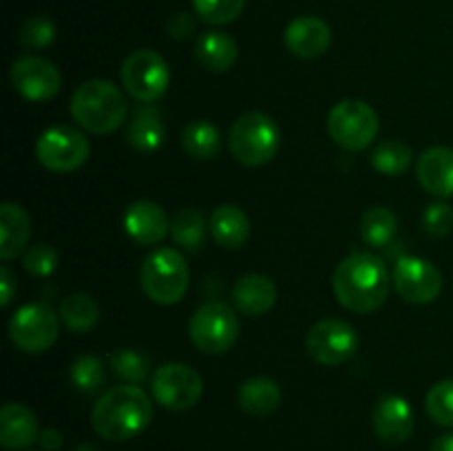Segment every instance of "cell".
I'll use <instances>...</instances> for the list:
<instances>
[{
  "label": "cell",
  "instance_id": "cell-1",
  "mask_svg": "<svg viewBox=\"0 0 453 451\" xmlns=\"http://www.w3.org/2000/svg\"><path fill=\"white\" fill-rule=\"evenodd\" d=\"M389 270L370 252L349 255L336 265L332 290L336 301L354 314H370L383 308L389 294Z\"/></svg>",
  "mask_w": 453,
  "mask_h": 451
},
{
  "label": "cell",
  "instance_id": "cell-2",
  "mask_svg": "<svg viewBox=\"0 0 453 451\" xmlns=\"http://www.w3.org/2000/svg\"><path fill=\"white\" fill-rule=\"evenodd\" d=\"M153 420V402L137 385H118L102 394L91 411V424L104 440L124 442L140 436Z\"/></svg>",
  "mask_w": 453,
  "mask_h": 451
},
{
  "label": "cell",
  "instance_id": "cell-3",
  "mask_svg": "<svg viewBox=\"0 0 453 451\" xmlns=\"http://www.w3.org/2000/svg\"><path fill=\"white\" fill-rule=\"evenodd\" d=\"M71 115L75 124L93 135H109L127 119V97L111 80H88L75 88L71 97Z\"/></svg>",
  "mask_w": 453,
  "mask_h": 451
},
{
  "label": "cell",
  "instance_id": "cell-4",
  "mask_svg": "<svg viewBox=\"0 0 453 451\" xmlns=\"http://www.w3.org/2000/svg\"><path fill=\"white\" fill-rule=\"evenodd\" d=\"M140 286L157 305H175L184 299L190 286V270L181 252L175 248L150 252L140 268Z\"/></svg>",
  "mask_w": 453,
  "mask_h": 451
},
{
  "label": "cell",
  "instance_id": "cell-5",
  "mask_svg": "<svg viewBox=\"0 0 453 451\" xmlns=\"http://www.w3.org/2000/svg\"><path fill=\"white\" fill-rule=\"evenodd\" d=\"M228 146L239 164L257 168L268 164L279 153L281 133L270 115L250 111L234 119V124L230 126Z\"/></svg>",
  "mask_w": 453,
  "mask_h": 451
},
{
  "label": "cell",
  "instance_id": "cell-6",
  "mask_svg": "<svg viewBox=\"0 0 453 451\" xmlns=\"http://www.w3.org/2000/svg\"><path fill=\"white\" fill-rule=\"evenodd\" d=\"M379 115L367 102L343 100L327 115V133L332 141L345 150H365L379 135Z\"/></svg>",
  "mask_w": 453,
  "mask_h": 451
},
{
  "label": "cell",
  "instance_id": "cell-7",
  "mask_svg": "<svg viewBox=\"0 0 453 451\" xmlns=\"http://www.w3.org/2000/svg\"><path fill=\"white\" fill-rule=\"evenodd\" d=\"M119 78H122L124 91L140 104H153L159 97H164V93L171 87L168 62L157 51H150V49L133 51L122 62Z\"/></svg>",
  "mask_w": 453,
  "mask_h": 451
},
{
  "label": "cell",
  "instance_id": "cell-8",
  "mask_svg": "<svg viewBox=\"0 0 453 451\" xmlns=\"http://www.w3.org/2000/svg\"><path fill=\"white\" fill-rule=\"evenodd\" d=\"M190 343L202 354H224L237 343L239 318L233 308L219 301L203 303L195 310L188 323Z\"/></svg>",
  "mask_w": 453,
  "mask_h": 451
},
{
  "label": "cell",
  "instance_id": "cell-9",
  "mask_svg": "<svg viewBox=\"0 0 453 451\" xmlns=\"http://www.w3.org/2000/svg\"><path fill=\"white\" fill-rule=\"evenodd\" d=\"M91 144L87 135L71 126H51L35 141V157L51 172H73L87 164Z\"/></svg>",
  "mask_w": 453,
  "mask_h": 451
},
{
  "label": "cell",
  "instance_id": "cell-10",
  "mask_svg": "<svg viewBox=\"0 0 453 451\" xmlns=\"http://www.w3.org/2000/svg\"><path fill=\"white\" fill-rule=\"evenodd\" d=\"M60 314L44 303H27L13 312L9 321V339L20 352L42 354L58 340Z\"/></svg>",
  "mask_w": 453,
  "mask_h": 451
},
{
  "label": "cell",
  "instance_id": "cell-11",
  "mask_svg": "<svg viewBox=\"0 0 453 451\" xmlns=\"http://www.w3.org/2000/svg\"><path fill=\"white\" fill-rule=\"evenodd\" d=\"M150 392L164 409L186 411L197 405L202 398L203 380L199 371L186 363H166L153 374Z\"/></svg>",
  "mask_w": 453,
  "mask_h": 451
},
{
  "label": "cell",
  "instance_id": "cell-12",
  "mask_svg": "<svg viewBox=\"0 0 453 451\" xmlns=\"http://www.w3.org/2000/svg\"><path fill=\"white\" fill-rule=\"evenodd\" d=\"M305 348L314 361L326 367H334L341 363H348L357 354L358 336L348 321L321 318L308 330Z\"/></svg>",
  "mask_w": 453,
  "mask_h": 451
},
{
  "label": "cell",
  "instance_id": "cell-13",
  "mask_svg": "<svg viewBox=\"0 0 453 451\" xmlns=\"http://www.w3.org/2000/svg\"><path fill=\"white\" fill-rule=\"evenodd\" d=\"M392 283L398 294L414 305L432 303L442 290V277L438 268L420 256H401L394 265Z\"/></svg>",
  "mask_w": 453,
  "mask_h": 451
},
{
  "label": "cell",
  "instance_id": "cell-14",
  "mask_svg": "<svg viewBox=\"0 0 453 451\" xmlns=\"http://www.w3.org/2000/svg\"><path fill=\"white\" fill-rule=\"evenodd\" d=\"M13 88L29 102H47L60 91V71L56 65L38 56H22L12 65Z\"/></svg>",
  "mask_w": 453,
  "mask_h": 451
},
{
  "label": "cell",
  "instance_id": "cell-15",
  "mask_svg": "<svg viewBox=\"0 0 453 451\" xmlns=\"http://www.w3.org/2000/svg\"><path fill=\"white\" fill-rule=\"evenodd\" d=\"M372 424L376 436L388 445H403L414 433V411L403 396L388 394L380 398L372 411Z\"/></svg>",
  "mask_w": 453,
  "mask_h": 451
},
{
  "label": "cell",
  "instance_id": "cell-16",
  "mask_svg": "<svg viewBox=\"0 0 453 451\" xmlns=\"http://www.w3.org/2000/svg\"><path fill=\"white\" fill-rule=\"evenodd\" d=\"M283 42L292 56L301 57V60H314L330 49L332 31L321 18L301 16L286 27Z\"/></svg>",
  "mask_w": 453,
  "mask_h": 451
},
{
  "label": "cell",
  "instance_id": "cell-17",
  "mask_svg": "<svg viewBox=\"0 0 453 451\" xmlns=\"http://www.w3.org/2000/svg\"><path fill=\"white\" fill-rule=\"evenodd\" d=\"M124 230L140 246H155L171 233V221L159 203L140 199L124 212Z\"/></svg>",
  "mask_w": 453,
  "mask_h": 451
},
{
  "label": "cell",
  "instance_id": "cell-18",
  "mask_svg": "<svg viewBox=\"0 0 453 451\" xmlns=\"http://www.w3.org/2000/svg\"><path fill=\"white\" fill-rule=\"evenodd\" d=\"M416 177L420 186L434 197H453V149L449 146H432L423 150L416 162Z\"/></svg>",
  "mask_w": 453,
  "mask_h": 451
},
{
  "label": "cell",
  "instance_id": "cell-19",
  "mask_svg": "<svg viewBox=\"0 0 453 451\" xmlns=\"http://www.w3.org/2000/svg\"><path fill=\"white\" fill-rule=\"evenodd\" d=\"M35 440H40V427L34 411L20 402H7L0 409V445L9 451H22Z\"/></svg>",
  "mask_w": 453,
  "mask_h": 451
},
{
  "label": "cell",
  "instance_id": "cell-20",
  "mask_svg": "<svg viewBox=\"0 0 453 451\" xmlns=\"http://www.w3.org/2000/svg\"><path fill=\"white\" fill-rule=\"evenodd\" d=\"M233 299L239 312L246 317H261L277 303V286L265 274H243L233 287Z\"/></svg>",
  "mask_w": 453,
  "mask_h": 451
},
{
  "label": "cell",
  "instance_id": "cell-21",
  "mask_svg": "<svg viewBox=\"0 0 453 451\" xmlns=\"http://www.w3.org/2000/svg\"><path fill=\"white\" fill-rule=\"evenodd\" d=\"M166 126L162 113L150 104H140L127 124V141L140 153H153L164 144Z\"/></svg>",
  "mask_w": 453,
  "mask_h": 451
},
{
  "label": "cell",
  "instance_id": "cell-22",
  "mask_svg": "<svg viewBox=\"0 0 453 451\" xmlns=\"http://www.w3.org/2000/svg\"><path fill=\"white\" fill-rule=\"evenodd\" d=\"M208 228H211L212 239L221 248H230V250L242 248L250 237V219L234 203H224V206L215 208L211 221H208Z\"/></svg>",
  "mask_w": 453,
  "mask_h": 451
},
{
  "label": "cell",
  "instance_id": "cell-23",
  "mask_svg": "<svg viewBox=\"0 0 453 451\" xmlns=\"http://www.w3.org/2000/svg\"><path fill=\"white\" fill-rule=\"evenodd\" d=\"M31 237V221L25 208L4 202L0 206V259L9 261L25 250Z\"/></svg>",
  "mask_w": 453,
  "mask_h": 451
},
{
  "label": "cell",
  "instance_id": "cell-24",
  "mask_svg": "<svg viewBox=\"0 0 453 451\" xmlns=\"http://www.w3.org/2000/svg\"><path fill=\"white\" fill-rule=\"evenodd\" d=\"M195 57H197L203 69L224 73V71L234 66L239 57V49L233 35L224 34V31H206L195 42Z\"/></svg>",
  "mask_w": 453,
  "mask_h": 451
},
{
  "label": "cell",
  "instance_id": "cell-25",
  "mask_svg": "<svg viewBox=\"0 0 453 451\" xmlns=\"http://www.w3.org/2000/svg\"><path fill=\"white\" fill-rule=\"evenodd\" d=\"M239 407L250 416H270L281 405V387L268 376H252L243 380L237 394Z\"/></svg>",
  "mask_w": 453,
  "mask_h": 451
},
{
  "label": "cell",
  "instance_id": "cell-26",
  "mask_svg": "<svg viewBox=\"0 0 453 451\" xmlns=\"http://www.w3.org/2000/svg\"><path fill=\"white\" fill-rule=\"evenodd\" d=\"M60 321L69 327L75 334H84V332L93 330L96 323L100 321V305L93 296L84 294V292H75V294L66 296L60 303Z\"/></svg>",
  "mask_w": 453,
  "mask_h": 451
},
{
  "label": "cell",
  "instance_id": "cell-27",
  "mask_svg": "<svg viewBox=\"0 0 453 451\" xmlns=\"http://www.w3.org/2000/svg\"><path fill=\"white\" fill-rule=\"evenodd\" d=\"M181 146L195 159H212L221 150V133L206 119H195L181 133Z\"/></svg>",
  "mask_w": 453,
  "mask_h": 451
},
{
  "label": "cell",
  "instance_id": "cell-28",
  "mask_svg": "<svg viewBox=\"0 0 453 451\" xmlns=\"http://www.w3.org/2000/svg\"><path fill=\"white\" fill-rule=\"evenodd\" d=\"M398 230V219L389 208L372 206L361 217V237L367 246L385 248L394 241Z\"/></svg>",
  "mask_w": 453,
  "mask_h": 451
},
{
  "label": "cell",
  "instance_id": "cell-29",
  "mask_svg": "<svg viewBox=\"0 0 453 451\" xmlns=\"http://www.w3.org/2000/svg\"><path fill=\"white\" fill-rule=\"evenodd\" d=\"M206 219L197 208H181L171 221V237L184 250L195 252L206 239Z\"/></svg>",
  "mask_w": 453,
  "mask_h": 451
},
{
  "label": "cell",
  "instance_id": "cell-30",
  "mask_svg": "<svg viewBox=\"0 0 453 451\" xmlns=\"http://www.w3.org/2000/svg\"><path fill=\"white\" fill-rule=\"evenodd\" d=\"M372 166L380 172V175L398 177L410 168L411 164V149L398 140H385L372 150L370 157Z\"/></svg>",
  "mask_w": 453,
  "mask_h": 451
},
{
  "label": "cell",
  "instance_id": "cell-31",
  "mask_svg": "<svg viewBox=\"0 0 453 451\" xmlns=\"http://www.w3.org/2000/svg\"><path fill=\"white\" fill-rule=\"evenodd\" d=\"M111 367H113L118 378L127 380L128 385H140L149 376L150 361L146 354L137 352V349L122 348L118 352H113V356H111Z\"/></svg>",
  "mask_w": 453,
  "mask_h": 451
},
{
  "label": "cell",
  "instance_id": "cell-32",
  "mask_svg": "<svg viewBox=\"0 0 453 451\" xmlns=\"http://www.w3.org/2000/svg\"><path fill=\"white\" fill-rule=\"evenodd\" d=\"M429 418L441 427H453V378L438 380L425 398Z\"/></svg>",
  "mask_w": 453,
  "mask_h": 451
},
{
  "label": "cell",
  "instance_id": "cell-33",
  "mask_svg": "<svg viewBox=\"0 0 453 451\" xmlns=\"http://www.w3.org/2000/svg\"><path fill=\"white\" fill-rule=\"evenodd\" d=\"M71 383L82 394H96L104 385V363L96 356H80L71 365Z\"/></svg>",
  "mask_w": 453,
  "mask_h": 451
},
{
  "label": "cell",
  "instance_id": "cell-34",
  "mask_svg": "<svg viewBox=\"0 0 453 451\" xmlns=\"http://www.w3.org/2000/svg\"><path fill=\"white\" fill-rule=\"evenodd\" d=\"M195 11L208 25H228L242 16L246 0H193Z\"/></svg>",
  "mask_w": 453,
  "mask_h": 451
},
{
  "label": "cell",
  "instance_id": "cell-35",
  "mask_svg": "<svg viewBox=\"0 0 453 451\" xmlns=\"http://www.w3.org/2000/svg\"><path fill=\"white\" fill-rule=\"evenodd\" d=\"M18 40H20L22 47L27 49H44L56 40V25H53V20L42 16L29 18V20L22 25Z\"/></svg>",
  "mask_w": 453,
  "mask_h": 451
},
{
  "label": "cell",
  "instance_id": "cell-36",
  "mask_svg": "<svg viewBox=\"0 0 453 451\" xmlns=\"http://www.w3.org/2000/svg\"><path fill=\"white\" fill-rule=\"evenodd\" d=\"M22 265L34 277H49L58 268V252L49 243H35L22 255Z\"/></svg>",
  "mask_w": 453,
  "mask_h": 451
},
{
  "label": "cell",
  "instance_id": "cell-37",
  "mask_svg": "<svg viewBox=\"0 0 453 451\" xmlns=\"http://www.w3.org/2000/svg\"><path fill=\"white\" fill-rule=\"evenodd\" d=\"M423 226L432 237H447L453 230V208L449 203H432L423 215Z\"/></svg>",
  "mask_w": 453,
  "mask_h": 451
},
{
  "label": "cell",
  "instance_id": "cell-38",
  "mask_svg": "<svg viewBox=\"0 0 453 451\" xmlns=\"http://www.w3.org/2000/svg\"><path fill=\"white\" fill-rule=\"evenodd\" d=\"M195 31V22L188 13H177L168 20V34L175 40H186Z\"/></svg>",
  "mask_w": 453,
  "mask_h": 451
},
{
  "label": "cell",
  "instance_id": "cell-39",
  "mask_svg": "<svg viewBox=\"0 0 453 451\" xmlns=\"http://www.w3.org/2000/svg\"><path fill=\"white\" fill-rule=\"evenodd\" d=\"M0 286H3V292H0V305L7 308V305L12 303L13 294H16V279H13V272L7 265L0 268Z\"/></svg>",
  "mask_w": 453,
  "mask_h": 451
},
{
  "label": "cell",
  "instance_id": "cell-40",
  "mask_svg": "<svg viewBox=\"0 0 453 451\" xmlns=\"http://www.w3.org/2000/svg\"><path fill=\"white\" fill-rule=\"evenodd\" d=\"M38 442L44 451H58L62 447V442H65V438H62V433L58 429H42Z\"/></svg>",
  "mask_w": 453,
  "mask_h": 451
},
{
  "label": "cell",
  "instance_id": "cell-41",
  "mask_svg": "<svg viewBox=\"0 0 453 451\" xmlns=\"http://www.w3.org/2000/svg\"><path fill=\"white\" fill-rule=\"evenodd\" d=\"M432 451H453V433H442L434 440Z\"/></svg>",
  "mask_w": 453,
  "mask_h": 451
},
{
  "label": "cell",
  "instance_id": "cell-42",
  "mask_svg": "<svg viewBox=\"0 0 453 451\" xmlns=\"http://www.w3.org/2000/svg\"><path fill=\"white\" fill-rule=\"evenodd\" d=\"M73 451H100V449H97L96 445H91V442H82V445L75 447Z\"/></svg>",
  "mask_w": 453,
  "mask_h": 451
}]
</instances>
